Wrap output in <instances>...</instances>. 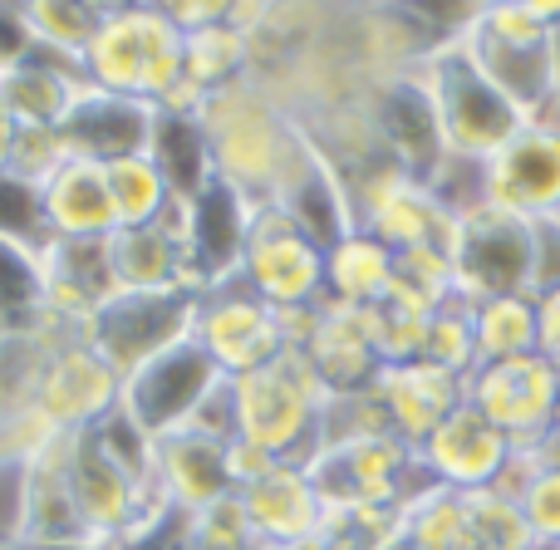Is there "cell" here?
<instances>
[{
  "label": "cell",
  "mask_w": 560,
  "mask_h": 550,
  "mask_svg": "<svg viewBox=\"0 0 560 550\" xmlns=\"http://www.w3.org/2000/svg\"><path fill=\"white\" fill-rule=\"evenodd\" d=\"M477 5H482V10H487V5H497V0H477Z\"/></svg>",
  "instance_id": "47"
},
{
  "label": "cell",
  "mask_w": 560,
  "mask_h": 550,
  "mask_svg": "<svg viewBox=\"0 0 560 550\" xmlns=\"http://www.w3.org/2000/svg\"><path fill=\"white\" fill-rule=\"evenodd\" d=\"M453 276L467 305L497 295H536V222L497 207H472L457 217Z\"/></svg>",
  "instance_id": "6"
},
{
  "label": "cell",
  "mask_w": 560,
  "mask_h": 550,
  "mask_svg": "<svg viewBox=\"0 0 560 550\" xmlns=\"http://www.w3.org/2000/svg\"><path fill=\"white\" fill-rule=\"evenodd\" d=\"M104 177H108V197H114L118 226H153V222H163L167 207L177 202L163 167L153 163V153L114 157V163H104Z\"/></svg>",
  "instance_id": "31"
},
{
  "label": "cell",
  "mask_w": 560,
  "mask_h": 550,
  "mask_svg": "<svg viewBox=\"0 0 560 550\" xmlns=\"http://www.w3.org/2000/svg\"><path fill=\"white\" fill-rule=\"evenodd\" d=\"M551 443L560 447V398H556V418H551Z\"/></svg>",
  "instance_id": "46"
},
{
  "label": "cell",
  "mask_w": 560,
  "mask_h": 550,
  "mask_svg": "<svg viewBox=\"0 0 560 550\" xmlns=\"http://www.w3.org/2000/svg\"><path fill=\"white\" fill-rule=\"evenodd\" d=\"M35 271H39V309L59 315L74 329H89L98 305L118 290L114 266H108V236L104 242H65V236H49L35 251Z\"/></svg>",
  "instance_id": "20"
},
{
  "label": "cell",
  "mask_w": 560,
  "mask_h": 550,
  "mask_svg": "<svg viewBox=\"0 0 560 550\" xmlns=\"http://www.w3.org/2000/svg\"><path fill=\"white\" fill-rule=\"evenodd\" d=\"M197 295L192 290H114L89 319L84 339L114 364V374H133L138 364L158 359L163 349L192 339Z\"/></svg>",
  "instance_id": "9"
},
{
  "label": "cell",
  "mask_w": 560,
  "mask_h": 550,
  "mask_svg": "<svg viewBox=\"0 0 560 550\" xmlns=\"http://www.w3.org/2000/svg\"><path fill=\"white\" fill-rule=\"evenodd\" d=\"M556 114H560V98H556Z\"/></svg>",
  "instance_id": "49"
},
{
  "label": "cell",
  "mask_w": 560,
  "mask_h": 550,
  "mask_svg": "<svg viewBox=\"0 0 560 550\" xmlns=\"http://www.w3.org/2000/svg\"><path fill=\"white\" fill-rule=\"evenodd\" d=\"M0 242H15L25 251H39L49 242L45 212H39V187L0 173Z\"/></svg>",
  "instance_id": "36"
},
{
  "label": "cell",
  "mask_w": 560,
  "mask_h": 550,
  "mask_svg": "<svg viewBox=\"0 0 560 550\" xmlns=\"http://www.w3.org/2000/svg\"><path fill=\"white\" fill-rule=\"evenodd\" d=\"M192 339L217 359L226 378L256 374V368L276 364L285 354V325H280V309L266 305L252 285L242 280H226L197 295V325Z\"/></svg>",
  "instance_id": "10"
},
{
  "label": "cell",
  "mask_w": 560,
  "mask_h": 550,
  "mask_svg": "<svg viewBox=\"0 0 560 550\" xmlns=\"http://www.w3.org/2000/svg\"><path fill=\"white\" fill-rule=\"evenodd\" d=\"M546 49H551V74H556V98H560V25L551 30V39H546Z\"/></svg>",
  "instance_id": "45"
},
{
  "label": "cell",
  "mask_w": 560,
  "mask_h": 550,
  "mask_svg": "<svg viewBox=\"0 0 560 550\" xmlns=\"http://www.w3.org/2000/svg\"><path fill=\"white\" fill-rule=\"evenodd\" d=\"M242 512L252 522L261 546H295L319 536L325 526V502H319L315 482H310L305 463H276L266 477L242 487Z\"/></svg>",
  "instance_id": "23"
},
{
  "label": "cell",
  "mask_w": 560,
  "mask_h": 550,
  "mask_svg": "<svg viewBox=\"0 0 560 550\" xmlns=\"http://www.w3.org/2000/svg\"><path fill=\"white\" fill-rule=\"evenodd\" d=\"M89 10H94V15H118V10H133V5H143V0H84Z\"/></svg>",
  "instance_id": "44"
},
{
  "label": "cell",
  "mask_w": 560,
  "mask_h": 550,
  "mask_svg": "<svg viewBox=\"0 0 560 550\" xmlns=\"http://www.w3.org/2000/svg\"><path fill=\"white\" fill-rule=\"evenodd\" d=\"M512 437L502 428H492L472 403H463L423 447H418V463L447 492H482L497 487V477L512 463Z\"/></svg>",
  "instance_id": "18"
},
{
  "label": "cell",
  "mask_w": 560,
  "mask_h": 550,
  "mask_svg": "<svg viewBox=\"0 0 560 550\" xmlns=\"http://www.w3.org/2000/svg\"><path fill=\"white\" fill-rule=\"evenodd\" d=\"M536 315H541V354L556 364V374H560V285H551V290H541L536 295Z\"/></svg>",
  "instance_id": "41"
},
{
  "label": "cell",
  "mask_w": 560,
  "mask_h": 550,
  "mask_svg": "<svg viewBox=\"0 0 560 550\" xmlns=\"http://www.w3.org/2000/svg\"><path fill=\"white\" fill-rule=\"evenodd\" d=\"M153 477H158V496L187 516L236 492L232 467H226V437H212L202 428H183V433L158 437Z\"/></svg>",
  "instance_id": "22"
},
{
  "label": "cell",
  "mask_w": 560,
  "mask_h": 550,
  "mask_svg": "<svg viewBox=\"0 0 560 550\" xmlns=\"http://www.w3.org/2000/svg\"><path fill=\"white\" fill-rule=\"evenodd\" d=\"M472 339H477V364L536 354V344H541L536 295H497L472 305Z\"/></svg>",
  "instance_id": "30"
},
{
  "label": "cell",
  "mask_w": 560,
  "mask_h": 550,
  "mask_svg": "<svg viewBox=\"0 0 560 550\" xmlns=\"http://www.w3.org/2000/svg\"><path fill=\"white\" fill-rule=\"evenodd\" d=\"M242 285H252L266 305L305 309L325 300V246H315L280 207H256L252 236L242 256Z\"/></svg>",
  "instance_id": "11"
},
{
  "label": "cell",
  "mask_w": 560,
  "mask_h": 550,
  "mask_svg": "<svg viewBox=\"0 0 560 550\" xmlns=\"http://www.w3.org/2000/svg\"><path fill=\"white\" fill-rule=\"evenodd\" d=\"M148 153H153V163L163 167V177H167L177 202H192V197H202L207 187L217 183L212 138H207V128L197 124V114H187V108H158Z\"/></svg>",
  "instance_id": "26"
},
{
  "label": "cell",
  "mask_w": 560,
  "mask_h": 550,
  "mask_svg": "<svg viewBox=\"0 0 560 550\" xmlns=\"http://www.w3.org/2000/svg\"><path fill=\"white\" fill-rule=\"evenodd\" d=\"M329 388L319 384L315 364L300 349H285L276 364L232 378V418L236 437L276 463H310L319 447V418H325Z\"/></svg>",
  "instance_id": "2"
},
{
  "label": "cell",
  "mask_w": 560,
  "mask_h": 550,
  "mask_svg": "<svg viewBox=\"0 0 560 550\" xmlns=\"http://www.w3.org/2000/svg\"><path fill=\"white\" fill-rule=\"evenodd\" d=\"M226 384V374L217 368V359L207 354L197 339H183V344L163 349L158 359L138 364L133 374H124V388H118V413L128 423H138L148 437H167L192 428V418L207 408V398Z\"/></svg>",
  "instance_id": "7"
},
{
  "label": "cell",
  "mask_w": 560,
  "mask_h": 550,
  "mask_svg": "<svg viewBox=\"0 0 560 550\" xmlns=\"http://www.w3.org/2000/svg\"><path fill=\"white\" fill-rule=\"evenodd\" d=\"M69 163V148H65V133L59 128H45V124H20V138H15V153H10V177L30 187H45L59 167Z\"/></svg>",
  "instance_id": "37"
},
{
  "label": "cell",
  "mask_w": 560,
  "mask_h": 550,
  "mask_svg": "<svg viewBox=\"0 0 560 550\" xmlns=\"http://www.w3.org/2000/svg\"><path fill=\"white\" fill-rule=\"evenodd\" d=\"M30 55H35V35H30L25 15H20L15 5H0V74Z\"/></svg>",
  "instance_id": "40"
},
{
  "label": "cell",
  "mask_w": 560,
  "mask_h": 550,
  "mask_svg": "<svg viewBox=\"0 0 560 550\" xmlns=\"http://www.w3.org/2000/svg\"><path fill=\"white\" fill-rule=\"evenodd\" d=\"M69 443L74 433H55L35 457L25 463V496H20V531L15 546L25 550H104L89 536L74 496L65 482Z\"/></svg>",
  "instance_id": "15"
},
{
  "label": "cell",
  "mask_w": 560,
  "mask_h": 550,
  "mask_svg": "<svg viewBox=\"0 0 560 550\" xmlns=\"http://www.w3.org/2000/svg\"><path fill=\"white\" fill-rule=\"evenodd\" d=\"M556 398L560 374L541 349L522 359H502V364H477L467 374V403L492 428H502L512 447H541L551 437Z\"/></svg>",
  "instance_id": "12"
},
{
  "label": "cell",
  "mask_w": 560,
  "mask_h": 550,
  "mask_svg": "<svg viewBox=\"0 0 560 550\" xmlns=\"http://www.w3.org/2000/svg\"><path fill=\"white\" fill-rule=\"evenodd\" d=\"M118 388H124V378L114 374V364L89 339H69L49 354L35 408L65 433H84L118 408Z\"/></svg>",
  "instance_id": "16"
},
{
  "label": "cell",
  "mask_w": 560,
  "mask_h": 550,
  "mask_svg": "<svg viewBox=\"0 0 560 550\" xmlns=\"http://www.w3.org/2000/svg\"><path fill=\"white\" fill-rule=\"evenodd\" d=\"M428 364H443L453 374H472L477 368V339H472V305L463 295H453L443 309H433L428 319V344H423Z\"/></svg>",
  "instance_id": "35"
},
{
  "label": "cell",
  "mask_w": 560,
  "mask_h": 550,
  "mask_svg": "<svg viewBox=\"0 0 560 550\" xmlns=\"http://www.w3.org/2000/svg\"><path fill=\"white\" fill-rule=\"evenodd\" d=\"M79 89H84V74H79V65H69V59L35 49L30 59H20V65H10L5 74H0V104L15 114V124L59 128Z\"/></svg>",
  "instance_id": "25"
},
{
  "label": "cell",
  "mask_w": 560,
  "mask_h": 550,
  "mask_svg": "<svg viewBox=\"0 0 560 550\" xmlns=\"http://www.w3.org/2000/svg\"><path fill=\"white\" fill-rule=\"evenodd\" d=\"M148 5L173 20L183 35H192V30H207V25H232L242 0H148Z\"/></svg>",
  "instance_id": "39"
},
{
  "label": "cell",
  "mask_w": 560,
  "mask_h": 550,
  "mask_svg": "<svg viewBox=\"0 0 560 550\" xmlns=\"http://www.w3.org/2000/svg\"><path fill=\"white\" fill-rule=\"evenodd\" d=\"M192 114L212 138L217 177L242 197H252L256 207L271 202L285 167L295 163L300 143H305L295 118L252 74L217 89V94H202Z\"/></svg>",
  "instance_id": "1"
},
{
  "label": "cell",
  "mask_w": 560,
  "mask_h": 550,
  "mask_svg": "<svg viewBox=\"0 0 560 550\" xmlns=\"http://www.w3.org/2000/svg\"><path fill=\"white\" fill-rule=\"evenodd\" d=\"M0 550H25V546H0Z\"/></svg>",
  "instance_id": "48"
},
{
  "label": "cell",
  "mask_w": 560,
  "mask_h": 550,
  "mask_svg": "<svg viewBox=\"0 0 560 550\" xmlns=\"http://www.w3.org/2000/svg\"><path fill=\"white\" fill-rule=\"evenodd\" d=\"M325 512H404L408 502L428 492L413 477H428L418 463V447L394 433H364L325 443L305 463Z\"/></svg>",
  "instance_id": "5"
},
{
  "label": "cell",
  "mask_w": 560,
  "mask_h": 550,
  "mask_svg": "<svg viewBox=\"0 0 560 550\" xmlns=\"http://www.w3.org/2000/svg\"><path fill=\"white\" fill-rule=\"evenodd\" d=\"M20 15H25L30 35H35V49L69 59V65L84 59L89 39L104 25V15H94L84 0H20Z\"/></svg>",
  "instance_id": "33"
},
{
  "label": "cell",
  "mask_w": 560,
  "mask_h": 550,
  "mask_svg": "<svg viewBox=\"0 0 560 550\" xmlns=\"http://www.w3.org/2000/svg\"><path fill=\"white\" fill-rule=\"evenodd\" d=\"M153 124H158V104L148 98H124L108 89L84 84L69 104L65 124V148L69 157H89V163H114V157H133L148 153L153 143Z\"/></svg>",
  "instance_id": "19"
},
{
  "label": "cell",
  "mask_w": 560,
  "mask_h": 550,
  "mask_svg": "<svg viewBox=\"0 0 560 550\" xmlns=\"http://www.w3.org/2000/svg\"><path fill=\"white\" fill-rule=\"evenodd\" d=\"M516 5H526L536 20H541V25H551V30L560 25V0H516Z\"/></svg>",
  "instance_id": "43"
},
{
  "label": "cell",
  "mask_w": 560,
  "mask_h": 550,
  "mask_svg": "<svg viewBox=\"0 0 560 550\" xmlns=\"http://www.w3.org/2000/svg\"><path fill=\"white\" fill-rule=\"evenodd\" d=\"M536 472L532 482L522 487V512H526V526H532L536 536V550H560V447L546 437L541 447H536Z\"/></svg>",
  "instance_id": "34"
},
{
  "label": "cell",
  "mask_w": 560,
  "mask_h": 550,
  "mask_svg": "<svg viewBox=\"0 0 560 550\" xmlns=\"http://www.w3.org/2000/svg\"><path fill=\"white\" fill-rule=\"evenodd\" d=\"M15 138H20V124L5 104H0V173L10 167V153H15Z\"/></svg>",
  "instance_id": "42"
},
{
  "label": "cell",
  "mask_w": 560,
  "mask_h": 550,
  "mask_svg": "<svg viewBox=\"0 0 560 550\" xmlns=\"http://www.w3.org/2000/svg\"><path fill=\"white\" fill-rule=\"evenodd\" d=\"M252 217H256V202L242 197L236 187H226L222 177H217L202 197H192V202L167 207L163 226L177 236V246H183V285L192 290V295L242 276Z\"/></svg>",
  "instance_id": "8"
},
{
  "label": "cell",
  "mask_w": 560,
  "mask_h": 550,
  "mask_svg": "<svg viewBox=\"0 0 560 550\" xmlns=\"http://www.w3.org/2000/svg\"><path fill=\"white\" fill-rule=\"evenodd\" d=\"M252 74V35L236 25H207L192 30L183 45V94L167 108H187L192 114L197 98L217 94V89L236 84Z\"/></svg>",
  "instance_id": "27"
},
{
  "label": "cell",
  "mask_w": 560,
  "mask_h": 550,
  "mask_svg": "<svg viewBox=\"0 0 560 550\" xmlns=\"http://www.w3.org/2000/svg\"><path fill=\"white\" fill-rule=\"evenodd\" d=\"M108 266L118 290H187L183 285V246L163 222L118 226L108 236Z\"/></svg>",
  "instance_id": "28"
},
{
  "label": "cell",
  "mask_w": 560,
  "mask_h": 550,
  "mask_svg": "<svg viewBox=\"0 0 560 550\" xmlns=\"http://www.w3.org/2000/svg\"><path fill=\"white\" fill-rule=\"evenodd\" d=\"M394 266L398 256L388 251L378 236L369 232H349L345 242H335L325 251V300H339V305H378L394 285Z\"/></svg>",
  "instance_id": "29"
},
{
  "label": "cell",
  "mask_w": 560,
  "mask_h": 550,
  "mask_svg": "<svg viewBox=\"0 0 560 550\" xmlns=\"http://www.w3.org/2000/svg\"><path fill=\"white\" fill-rule=\"evenodd\" d=\"M374 398L388 418V433L404 437L408 447H423L467 403V378L428 359H408V364L378 368Z\"/></svg>",
  "instance_id": "17"
},
{
  "label": "cell",
  "mask_w": 560,
  "mask_h": 550,
  "mask_svg": "<svg viewBox=\"0 0 560 550\" xmlns=\"http://www.w3.org/2000/svg\"><path fill=\"white\" fill-rule=\"evenodd\" d=\"M482 202L522 222L560 217V114L532 118L506 148L482 163Z\"/></svg>",
  "instance_id": "13"
},
{
  "label": "cell",
  "mask_w": 560,
  "mask_h": 550,
  "mask_svg": "<svg viewBox=\"0 0 560 550\" xmlns=\"http://www.w3.org/2000/svg\"><path fill=\"white\" fill-rule=\"evenodd\" d=\"M418 79H423L428 98L438 114V133H443L447 157H467V163H487L497 148H506L532 118L472 65L463 39L433 49L418 59Z\"/></svg>",
  "instance_id": "4"
},
{
  "label": "cell",
  "mask_w": 560,
  "mask_h": 550,
  "mask_svg": "<svg viewBox=\"0 0 560 550\" xmlns=\"http://www.w3.org/2000/svg\"><path fill=\"white\" fill-rule=\"evenodd\" d=\"M49 354H55V344L35 325L0 329V423L35 408Z\"/></svg>",
  "instance_id": "32"
},
{
  "label": "cell",
  "mask_w": 560,
  "mask_h": 550,
  "mask_svg": "<svg viewBox=\"0 0 560 550\" xmlns=\"http://www.w3.org/2000/svg\"><path fill=\"white\" fill-rule=\"evenodd\" d=\"M65 482H69V496H74L79 516H84L89 536H94L104 550H108L114 536H124L128 526L143 516V506L163 502V496H153L148 487H138L133 477L104 453V443L94 437V428L74 433V443H69Z\"/></svg>",
  "instance_id": "14"
},
{
  "label": "cell",
  "mask_w": 560,
  "mask_h": 550,
  "mask_svg": "<svg viewBox=\"0 0 560 550\" xmlns=\"http://www.w3.org/2000/svg\"><path fill=\"white\" fill-rule=\"evenodd\" d=\"M300 354L315 364L319 384H325L329 394H364V388H374L378 368H384L369 309L339 305V300H325V305L315 309V325H310Z\"/></svg>",
  "instance_id": "21"
},
{
  "label": "cell",
  "mask_w": 560,
  "mask_h": 550,
  "mask_svg": "<svg viewBox=\"0 0 560 550\" xmlns=\"http://www.w3.org/2000/svg\"><path fill=\"white\" fill-rule=\"evenodd\" d=\"M39 212H45V232L65 242H104L118 232L104 163H89V157H69L39 187Z\"/></svg>",
  "instance_id": "24"
},
{
  "label": "cell",
  "mask_w": 560,
  "mask_h": 550,
  "mask_svg": "<svg viewBox=\"0 0 560 550\" xmlns=\"http://www.w3.org/2000/svg\"><path fill=\"white\" fill-rule=\"evenodd\" d=\"M472 30H482L487 39H502V45H522V49H536L551 39V25H541V20H536L526 5H516V0L487 5L482 15L472 20Z\"/></svg>",
  "instance_id": "38"
},
{
  "label": "cell",
  "mask_w": 560,
  "mask_h": 550,
  "mask_svg": "<svg viewBox=\"0 0 560 550\" xmlns=\"http://www.w3.org/2000/svg\"><path fill=\"white\" fill-rule=\"evenodd\" d=\"M183 30L143 0L98 25V35L89 39L84 59H79V74L84 84L108 89V94L148 98V104L167 108L183 94Z\"/></svg>",
  "instance_id": "3"
}]
</instances>
